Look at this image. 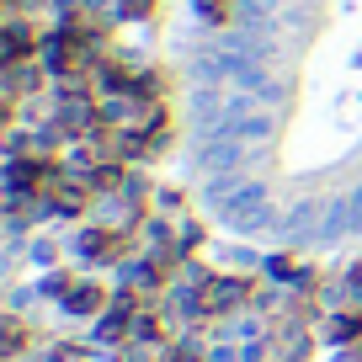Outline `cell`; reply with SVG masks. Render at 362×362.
Listing matches in <instances>:
<instances>
[{
  "label": "cell",
  "instance_id": "cell-1",
  "mask_svg": "<svg viewBox=\"0 0 362 362\" xmlns=\"http://www.w3.org/2000/svg\"><path fill=\"white\" fill-rule=\"evenodd\" d=\"M149 6H155V0H123V11H134V16H139V11H149Z\"/></svg>",
  "mask_w": 362,
  "mask_h": 362
}]
</instances>
